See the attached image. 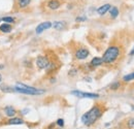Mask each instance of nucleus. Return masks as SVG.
<instances>
[{
  "label": "nucleus",
  "instance_id": "1",
  "mask_svg": "<svg viewBox=\"0 0 134 129\" xmlns=\"http://www.w3.org/2000/svg\"><path fill=\"white\" fill-rule=\"evenodd\" d=\"M104 111H105V106L102 103H96L87 113H85L82 116L81 120L86 126H92L102 117Z\"/></svg>",
  "mask_w": 134,
  "mask_h": 129
},
{
  "label": "nucleus",
  "instance_id": "2",
  "mask_svg": "<svg viewBox=\"0 0 134 129\" xmlns=\"http://www.w3.org/2000/svg\"><path fill=\"white\" fill-rule=\"evenodd\" d=\"M122 56H123L122 47H120L118 45H111L104 51L101 59L103 61V64L114 65L117 62H119V60L122 58Z\"/></svg>",
  "mask_w": 134,
  "mask_h": 129
},
{
  "label": "nucleus",
  "instance_id": "3",
  "mask_svg": "<svg viewBox=\"0 0 134 129\" xmlns=\"http://www.w3.org/2000/svg\"><path fill=\"white\" fill-rule=\"evenodd\" d=\"M14 91H16L18 93L21 94H26V95H31V96H36V95H41L43 93H46L44 90L42 89H38V88H34L31 86L22 84V83H18L15 87H13Z\"/></svg>",
  "mask_w": 134,
  "mask_h": 129
},
{
  "label": "nucleus",
  "instance_id": "4",
  "mask_svg": "<svg viewBox=\"0 0 134 129\" xmlns=\"http://www.w3.org/2000/svg\"><path fill=\"white\" fill-rule=\"evenodd\" d=\"M50 59H49V57L48 56H43V55H40V56H38L37 58H36V60H35V64L37 66V68L38 69H47L48 68V66L50 64Z\"/></svg>",
  "mask_w": 134,
  "mask_h": 129
},
{
  "label": "nucleus",
  "instance_id": "5",
  "mask_svg": "<svg viewBox=\"0 0 134 129\" xmlns=\"http://www.w3.org/2000/svg\"><path fill=\"white\" fill-rule=\"evenodd\" d=\"M71 94L73 96L80 97V98H91V99L99 98V94H97V93H88V92H83V91H79V90L71 91Z\"/></svg>",
  "mask_w": 134,
  "mask_h": 129
},
{
  "label": "nucleus",
  "instance_id": "6",
  "mask_svg": "<svg viewBox=\"0 0 134 129\" xmlns=\"http://www.w3.org/2000/svg\"><path fill=\"white\" fill-rule=\"evenodd\" d=\"M89 55H90L89 50L85 47H81L74 52V57L77 60H85L89 57Z\"/></svg>",
  "mask_w": 134,
  "mask_h": 129
},
{
  "label": "nucleus",
  "instance_id": "7",
  "mask_svg": "<svg viewBox=\"0 0 134 129\" xmlns=\"http://www.w3.org/2000/svg\"><path fill=\"white\" fill-rule=\"evenodd\" d=\"M61 5H62V0H48L46 2V6L50 10H56L60 8Z\"/></svg>",
  "mask_w": 134,
  "mask_h": 129
},
{
  "label": "nucleus",
  "instance_id": "8",
  "mask_svg": "<svg viewBox=\"0 0 134 129\" xmlns=\"http://www.w3.org/2000/svg\"><path fill=\"white\" fill-rule=\"evenodd\" d=\"M3 115L5 117H7L8 119L9 118H13V117H16V115L18 114V111L13 106V105H6L3 108Z\"/></svg>",
  "mask_w": 134,
  "mask_h": 129
},
{
  "label": "nucleus",
  "instance_id": "9",
  "mask_svg": "<svg viewBox=\"0 0 134 129\" xmlns=\"http://www.w3.org/2000/svg\"><path fill=\"white\" fill-rule=\"evenodd\" d=\"M51 27H52V23H51V22H49V21H47V22H42V23H40V24L36 27L35 32L37 33V34H40V33L43 32L44 30L50 29Z\"/></svg>",
  "mask_w": 134,
  "mask_h": 129
},
{
  "label": "nucleus",
  "instance_id": "10",
  "mask_svg": "<svg viewBox=\"0 0 134 129\" xmlns=\"http://www.w3.org/2000/svg\"><path fill=\"white\" fill-rule=\"evenodd\" d=\"M25 123V121L22 119V118H20V117H13V118H9L6 122H5V124H7V125H22V124H24Z\"/></svg>",
  "mask_w": 134,
  "mask_h": 129
},
{
  "label": "nucleus",
  "instance_id": "11",
  "mask_svg": "<svg viewBox=\"0 0 134 129\" xmlns=\"http://www.w3.org/2000/svg\"><path fill=\"white\" fill-rule=\"evenodd\" d=\"M52 27H54V29H56L58 31H62L66 28L67 25L64 21H57V22H54L52 24Z\"/></svg>",
  "mask_w": 134,
  "mask_h": 129
},
{
  "label": "nucleus",
  "instance_id": "12",
  "mask_svg": "<svg viewBox=\"0 0 134 129\" xmlns=\"http://www.w3.org/2000/svg\"><path fill=\"white\" fill-rule=\"evenodd\" d=\"M30 3L31 0H16V4L19 9H25L30 5Z\"/></svg>",
  "mask_w": 134,
  "mask_h": 129
},
{
  "label": "nucleus",
  "instance_id": "13",
  "mask_svg": "<svg viewBox=\"0 0 134 129\" xmlns=\"http://www.w3.org/2000/svg\"><path fill=\"white\" fill-rule=\"evenodd\" d=\"M110 7H111V5H110V4H108V3L103 4V5H101L100 7H98V9H97V14H98V15H100V16H104L107 12H109Z\"/></svg>",
  "mask_w": 134,
  "mask_h": 129
},
{
  "label": "nucleus",
  "instance_id": "14",
  "mask_svg": "<svg viewBox=\"0 0 134 129\" xmlns=\"http://www.w3.org/2000/svg\"><path fill=\"white\" fill-rule=\"evenodd\" d=\"M102 64H103V61L100 57H94L90 62V66H92V67H98Z\"/></svg>",
  "mask_w": 134,
  "mask_h": 129
},
{
  "label": "nucleus",
  "instance_id": "15",
  "mask_svg": "<svg viewBox=\"0 0 134 129\" xmlns=\"http://www.w3.org/2000/svg\"><path fill=\"white\" fill-rule=\"evenodd\" d=\"M13 30V27L10 24H6V23H3L0 25V32L2 33H8Z\"/></svg>",
  "mask_w": 134,
  "mask_h": 129
},
{
  "label": "nucleus",
  "instance_id": "16",
  "mask_svg": "<svg viewBox=\"0 0 134 129\" xmlns=\"http://www.w3.org/2000/svg\"><path fill=\"white\" fill-rule=\"evenodd\" d=\"M119 8H118L117 6H111L110 7V9H109V16L111 19H116L118 16H119Z\"/></svg>",
  "mask_w": 134,
  "mask_h": 129
},
{
  "label": "nucleus",
  "instance_id": "17",
  "mask_svg": "<svg viewBox=\"0 0 134 129\" xmlns=\"http://www.w3.org/2000/svg\"><path fill=\"white\" fill-rule=\"evenodd\" d=\"M122 81L124 82V83H129V82L134 81V71H132L131 73H128V74L124 76L123 79H122Z\"/></svg>",
  "mask_w": 134,
  "mask_h": 129
},
{
  "label": "nucleus",
  "instance_id": "18",
  "mask_svg": "<svg viewBox=\"0 0 134 129\" xmlns=\"http://www.w3.org/2000/svg\"><path fill=\"white\" fill-rule=\"evenodd\" d=\"M121 86H122L121 82H115V83H113V84L109 86V89L113 90V91H117V90H119V89L121 88Z\"/></svg>",
  "mask_w": 134,
  "mask_h": 129
},
{
  "label": "nucleus",
  "instance_id": "19",
  "mask_svg": "<svg viewBox=\"0 0 134 129\" xmlns=\"http://www.w3.org/2000/svg\"><path fill=\"white\" fill-rule=\"evenodd\" d=\"M1 22H4L6 24H13L15 22V18H13V17H3L1 19Z\"/></svg>",
  "mask_w": 134,
  "mask_h": 129
},
{
  "label": "nucleus",
  "instance_id": "20",
  "mask_svg": "<svg viewBox=\"0 0 134 129\" xmlns=\"http://www.w3.org/2000/svg\"><path fill=\"white\" fill-rule=\"evenodd\" d=\"M0 90L3 91V92H5V93H7V92H13V91H14L13 87H8V86H6V85H2V86L0 87Z\"/></svg>",
  "mask_w": 134,
  "mask_h": 129
},
{
  "label": "nucleus",
  "instance_id": "21",
  "mask_svg": "<svg viewBox=\"0 0 134 129\" xmlns=\"http://www.w3.org/2000/svg\"><path fill=\"white\" fill-rule=\"evenodd\" d=\"M127 127H128L129 129L133 128L134 127V118L128 119V121H127Z\"/></svg>",
  "mask_w": 134,
  "mask_h": 129
},
{
  "label": "nucleus",
  "instance_id": "22",
  "mask_svg": "<svg viewBox=\"0 0 134 129\" xmlns=\"http://www.w3.org/2000/svg\"><path fill=\"white\" fill-rule=\"evenodd\" d=\"M56 124L59 126V127H64V124H65V122H64V120L63 119H58L57 120V122H56Z\"/></svg>",
  "mask_w": 134,
  "mask_h": 129
},
{
  "label": "nucleus",
  "instance_id": "23",
  "mask_svg": "<svg viewBox=\"0 0 134 129\" xmlns=\"http://www.w3.org/2000/svg\"><path fill=\"white\" fill-rule=\"evenodd\" d=\"M86 18H76V22H80V21H85Z\"/></svg>",
  "mask_w": 134,
  "mask_h": 129
},
{
  "label": "nucleus",
  "instance_id": "24",
  "mask_svg": "<svg viewBox=\"0 0 134 129\" xmlns=\"http://www.w3.org/2000/svg\"><path fill=\"white\" fill-rule=\"evenodd\" d=\"M133 55H134V48H133V50L130 52V56H133Z\"/></svg>",
  "mask_w": 134,
  "mask_h": 129
},
{
  "label": "nucleus",
  "instance_id": "25",
  "mask_svg": "<svg viewBox=\"0 0 134 129\" xmlns=\"http://www.w3.org/2000/svg\"><path fill=\"white\" fill-rule=\"evenodd\" d=\"M2 80H3V78H2V76H1V73H0V84H1Z\"/></svg>",
  "mask_w": 134,
  "mask_h": 129
},
{
  "label": "nucleus",
  "instance_id": "26",
  "mask_svg": "<svg viewBox=\"0 0 134 129\" xmlns=\"http://www.w3.org/2000/svg\"><path fill=\"white\" fill-rule=\"evenodd\" d=\"M47 129H55V128H54V127H48Z\"/></svg>",
  "mask_w": 134,
  "mask_h": 129
},
{
  "label": "nucleus",
  "instance_id": "27",
  "mask_svg": "<svg viewBox=\"0 0 134 129\" xmlns=\"http://www.w3.org/2000/svg\"><path fill=\"white\" fill-rule=\"evenodd\" d=\"M0 22H1V19H0Z\"/></svg>",
  "mask_w": 134,
  "mask_h": 129
}]
</instances>
